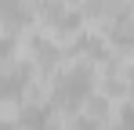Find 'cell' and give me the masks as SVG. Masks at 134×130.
Instances as JSON below:
<instances>
[{"label":"cell","instance_id":"obj_2","mask_svg":"<svg viewBox=\"0 0 134 130\" xmlns=\"http://www.w3.org/2000/svg\"><path fill=\"white\" fill-rule=\"evenodd\" d=\"M29 80H33V65L29 62L0 69V101H22L25 90H29Z\"/></svg>","mask_w":134,"mask_h":130},{"label":"cell","instance_id":"obj_1","mask_svg":"<svg viewBox=\"0 0 134 130\" xmlns=\"http://www.w3.org/2000/svg\"><path fill=\"white\" fill-rule=\"evenodd\" d=\"M91 90H94V72H91V65H72L65 69L58 80H54V90H51V105L62 108V112H76V108L83 105L91 98Z\"/></svg>","mask_w":134,"mask_h":130},{"label":"cell","instance_id":"obj_4","mask_svg":"<svg viewBox=\"0 0 134 130\" xmlns=\"http://www.w3.org/2000/svg\"><path fill=\"white\" fill-rule=\"evenodd\" d=\"M18 130H54V105H25L15 119Z\"/></svg>","mask_w":134,"mask_h":130},{"label":"cell","instance_id":"obj_3","mask_svg":"<svg viewBox=\"0 0 134 130\" xmlns=\"http://www.w3.org/2000/svg\"><path fill=\"white\" fill-rule=\"evenodd\" d=\"M58 62H62L58 43H51L47 36H33V40H29V65H33V69L51 72V69H58Z\"/></svg>","mask_w":134,"mask_h":130},{"label":"cell","instance_id":"obj_6","mask_svg":"<svg viewBox=\"0 0 134 130\" xmlns=\"http://www.w3.org/2000/svg\"><path fill=\"white\" fill-rule=\"evenodd\" d=\"M120 4L123 0H87V11L91 18H105V15H120Z\"/></svg>","mask_w":134,"mask_h":130},{"label":"cell","instance_id":"obj_9","mask_svg":"<svg viewBox=\"0 0 134 130\" xmlns=\"http://www.w3.org/2000/svg\"><path fill=\"white\" fill-rule=\"evenodd\" d=\"M131 76H134V65H131Z\"/></svg>","mask_w":134,"mask_h":130},{"label":"cell","instance_id":"obj_7","mask_svg":"<svg viewBox=\"0 0 134 130\" xmlns=\"http://www.w3.org/2000/svg\"><path fill=\"white\" fill-rule=\"evenodd\" d=\"M116 130H134V105H127L123 112H120V123H116Z\"/></svg>","mask_w":134,"mask_h":130},{"label":"cell","instance_id":"obj_8","mask_svg":"<svg viewBox=\"0 0 134 130\" xmlns=\"http://www.w3.org/2000/svg\"><path fill=\"white\" fill-rule=\"evenodd\" d=\"M0 130H18V127H15V123H0Z\"/></svg>","mask_w":134,"mask_h":130},{"label":"cell","instance_id":"obj_5","mask_svg":"<svg viewBox=\"0 0 134 130\" xmlns=\"http://www.w3.org/2000/svg\"><path fill=\"white\" fill-rule=\"evenodd\" d=\"M29 22H33V11L25 7L22 0H0V25H4L7 33H18Z\"/></svg>","mask_w":134,"mask_h":130}]
</instances>
